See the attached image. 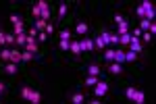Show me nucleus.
Masks as SVG:
<instances>
[{"label":"nucleus","instance_id":"7c9ffc66","mask_svg":"<svg viewBox=\"0 0 156 104\" xmlns=\"http://www.w3.org/2000/svg\"><path fill=\"white\" fill-rule=\"evenodd\" d=\"M31 56H34V54H31V52H27V50L21 52V60H31Z\"/></svg>","mask_w":156,"mask_h":104},{"label":"nucleus","instance_id":"dca6fc26","mask_svg":"<svg viewBox=\"0 0 156 104\" xmlns=\"http://www.w3.org/2000/svg\"><path fill=\"white\" fill-rule=\"evenodd\" d=\"M87 75H98V77H100V67H98V65H90V67H87Z\"/></svg>","mask_w":156,"mask_h":104},{"label":"nucleus","instance_id":"423d86ee","mask_svg":"<svg viewBox=\"0 0 156 104\" xmlns=\"http://www.w3.org/2000/svg\"><path fill=\"white\" fill-rule=\"evenodd\" d=\"M69 50H71L73 54H79V52H81V40H73V42H69Z\"/></svg>","mask_w":156,"mask_h":104},{"label":"nucleus","instance_id":"ddd939ff","mask_svg":"<svg viewBox=\"0 0 156 104\" xmlns=\"http://www.w3.org/2000/svg\"><path fill=\"white\" fill-rule=\"evenodd\" d=\"M4 71H6V73H17V63H11V60H9V63H6V65H4Z\"/></svg>","mask_w":156,"mask_h":104},{"label":"nucleus","instance_id":"0eeeda50","mask_svg":"<svg viewBox=\"0 0 156 104\" xmlns=\"http://www.w3.org/2000/svg\"><path fill=\"white\" fill-rule=\"evenodd\" d=\"M87 29H90V27H87V23H85V21H81V23H77V27H75V34H77V35H83V38H85Z\"/></svg>","mask_w":156,"mask_h":104},{"label":"nucleus","instance_id":"412c9836","mask_svg":"<svg viewBox=\"0 0 156 104\" xmlns=\"http://www.w3.org/2000/svg\"><path fill=\"white\" fill-rule=\"evenodd\" d=\"M29 96H31V88L25 85L23 90H21V98H23V100H29Z\"/></svg>","mask_w":156,"mask_h":104},{"label":"nucleus","instance_id":"393cba45","mask_svg":"<svg viewBox=\"0 0 156 104\" xmlns=\"http://www.w3.org/2000/svg\"><path fill=\"white\" fill-rule=\"evenodd\" d=\"M15 40H17L19 44H23V46H25V42H27V31H25V34H21V35H15Z\"/></svg>","mask_w":156,"mask_h":104},{"label":"nucleus","instance_id":"6e6552de","mask_svg":"<svg viewBox=\"0 0 156 104\" xmlns=\"http://www.w3.org/2000/svg\"><path fill=\"white\" fill-rule=\"evenodd\" d=\"M81 50H87V52H92V50H94V42H92L90 38H83V40H81Z\"/></svg>","mask_w":156,"mask_h":104},{"label":"nucleus","instance_id":"c85d7f7f","mask_svg":"<svg viewBox=\"0 0 156 104\" xmlns=\"http://www.w3.org/2000/svg\"><path fill=\"white\" fill-rule=\"evenodd\" d=\"M148 27H150V21H148V19H142V23H140V29H142V31H148Z\"/></svg>","mask_w":156,"mask_h":104},{"label":"nucleus","instance_id":"aec40b11","mask_svg":"<svg viewBox=\"0 0 156 104\" xmlns=\"http://www.w3.org/2000/svg\"><path fill=\"white\" fill-rule=\"evenodd\" d=\"M115 60L117 63H123L125 60V50H115Z\"/></svg>","mask_w":156,"mask_h":104},{"label":"nucleus","instance_id":"9d476101","mask_svg":"<svg viewBox=\"0 0 156 104\" xmlns=\"http://www.w3.org/2000/svg\"><path fill=\"white\" fill-rule=\"evenodd\" d=\"M117 34H119V35H123V34H129V23H127V21L119 23V29H117Z\"/></svg>","mask_w":156,"mask_h":104},{"label":"nucleus","instance_id":"5701e85b","mask_svg":"<svg viewBox=\"0 0 156 104\" xmlns=\"http://www.w3.org/2000/svg\"><path fill=\"white\" fill-rule=\"evenodd\" d=\"M67 15V2H60V6H58V17H65Z\"/></svg>","mask_w":156,"mask_h":104},{"label":"nucleus","instance_id":"20e7f679","mask_svg":"<svg viewBox=\"0 0 156 104\" xmlns=\"http://www.w3.org/2000/svg\"><path fill=\"white\" fill-rule=\"evenodd\" d=\"M108 71H110L112 75H121V73H123V67H121V63H117V60H112V63L108 65Z\"/></svg>","mask_w":156,"mask_h":104},{"label":"nucleus","instance_id":"c756f323","mask_svg":"<svg viewBox=\"0 0 156 104\" xmlns=\"http://www.w3.org/2000/svg\"><path fill=\"white\" fill-rule=\"evenodd\" d=\"M11 21H12V25H21V23H23L19 15H11Z\"/></svg>","mask_w":156,"mask_h":104},{"label":"nucleus","instance_id":"7ed1b4c3","mask_svg":"<svg viewBox=\"0 0 156 104\" xmlns=\"http://www.w3.org/2000/svg\"><path fill=\"white\" fill-rule=\"evenodd\" d=\"M129 46H131V52H142V42H140V38H135V35H131Z\"/></svg>","mask_w":156,"mask_h":104},{"label":"nucleus","instance_id":"bb28decb","mask_svg":"<svg viewBox=\"0 0 156 104\" xmlns=\"http://www.w3.org/2000/svg\"><path fill=\"white\" fill-rule=\"evenodd\" d=\"M135 58H137V52H131V50L125 52V60H135Z\"/></svg>","mask_w":156,"mask_h":104},{"label":"nucleus","instance_id":"a878e982","mask_svg":"<svg viewBox=\"0 0 156 104\" xmlns=\"http://www.w3.org/2000/svg\"><path fill=\"white\" fill-rule=\"evenodd\" d=\"M15 42V34H4V44H12Z\"/></svg>","mask_w":156,"mask_h":104},{"label":"nucleus","instance_id":"a211bd4d","mask_svg":"<svg viewBox=\"0 0 156 104\" xmlns=\"http://www.w3.org/2000/svg\"><path fill=\"white\" fill-rule=\"evenodd\" d=\"M104 58H106L108 63H112V60H115V50H112V48L104 50Z\"/></svg>","mask_w":156,"mask_h":104},{"label":"nucleus","instance_id":"2f4dec72","mask_svg":"<svg viewBox=\"0 0 156 104\" xmlns=\"http://www.w3.org/2000/svg\"><path fill=\"white\" fill-rule=\"evenodd\" d=\"M135 90H137V88H127V90H125V96H127V98L131 100V98H133V94H135Z\"/></svg>","mask_w":156,"mask_h":104},{"label":"nucleus","instance_id":"1a4fd4ad","mask_svg":"<svg viewBox=\"0 0 156 104\" xmlns=\"http://www.w3.org/2000/svg\"><path fill=\"white\" fill-rule=\"evenodd\" d=\"M29 102L40 104V102H42V94L37 92V90H31V96H29Z\"/></svg>","mask_w":156,"mask_h":104},{"label":"nucleus","instance_id":"473e14b6","mask_svg":"<svg viewBox=\"0 0 156 104\" xmlns=\"http://www.w3.org/2000/svg\"><path fill=\"white\" fill-rule=\"evenodd\" d=\"M44 31H46V34H52V31H54V25H52V23H50V21H48V23H46V27H44Z\"/></svg>","mask_w":156,"mask_h":104},{"label":"nucleus","instance_id":"39448f33","mask_svg":"<svg viewBox=\"0 0 156 104\" xmlns=\"http://www.w3.org/2000/svg\"><path fill=\"white\" fill-rule=\"evenodd\" d=\"M135 104H144L146 102V94H144V90H135V94H133V98H131Z\"/></svg>","mask_w":156,"mask_h":104},{"label":"nucleus","instance_id":"c9c22d12","mask_svg":"<svg viewBox=\"0 0 156 104\" xmlns=\"http://www.w3.org/2000/svg\"><path fill=\"white\" fill-rule=\"evenodd\" d=\"M60 48H62V50L67 52V50H69V42H65V40H60Z\"/></svg>","mask_w":156,"mask_h":104},{"label":"nucleus","instance_id":"b1692460","mask_svg":"<svg viewBox=\"0 0 156 104\" xmlns=\"http://www.w3.org/2000/svg\"><path fill=\"white\" fill-rule=\"evenodd\" d=\"M44 27H46V21H44V19H37L36 21V29L37 31H44Z\"/></svg>","mask_w":156,"mask_h":104},{"label":"nucleus","instance_id":"f257e3e1","mask_svg":"<svg viewBox=\"0 0 156 104\" xmlns=\"http://www.w3.org/2000/svg\"><path fill=\"white\" fill-rule=\"evenodd\" d=\"M106 92H108V83H106V81H98L96 85H94V94H96V98L106 96Z\"/></svg>","mask_w":156,"mask_h":104},{"label":"nucleus","instance_id":"cd10ccee","mask_svg":"<svg viewBox=\"0 0 156 104\" xmlns=\"http://www.w3.org/2000/svg\"><path fill=\"white\" fill-rule=\"evenodd\" d=\"M31 15L40 19V15H42V11H40V6H37V4H34V6H31Z\"/></svg>","mask_w":156,"mask_h":104},{"label":"nucleus","instance_id":"4c0bfd02","mask_svg":"<svg viewBox=\"0 0 156 104\" xmlns=\"http://www.w3.org/2000/svg\"><path fill=\"white\" fill-rule=\"evenodd\" d=\"M4 44V34H0V46Z\"/></svg>","mask_w":156,"mask_h":104},{"label":"nucleus","instance_id":"e433bc0d","mask_svg":"<svg viewBox=\"0 0 156 104\" xmlns=\"http://www.w3.org/2000/svg\"><path fill=\"white\" fill-rule=\"evenodd\" d=\"M115 21H117V23H123V21H125V17H123V15H115Z\"/></svg>","mask_w":156,"mask_h":104},{"label":"nucleus","instance_id":"9b49d317","mask_svg":"<svg viewBox=\"0 0 156 104\" xmlns=\"http://www.w3.org/2000/svg\"><path fill=\"white\" fill-rule=\"evenodd\" d=\"M83 100H85V98H83V94H81V92H77V94H73V96H71V102L73 104H81Z\"/></svg>","mask_w":156,"mask_h":104},{"label":"nucleus","instance_id":"58836bf2","mask_svg":"<svg viewBox=\"0 0 156 104\" xmlns=\"http://www.w3.org/2000/svg\"><path fill=\"white\" fill-rule=\"evenodd\" d=\"M4 92V83H2V81H0V94Z\"/></svg>","mask_w":156,"mask_h":104},{"label":"nucleus","instance_id":"4be33fe9","mask_svg":"<svg viewBox=\"0 0 156 104\" xmlns=\"http://www.w3.org/2000/svg\"><path fill=\"white\" fill-rule=\"evenodd\" d=\"M71 31H69V29H62V31H60V40H65V42H71Z\"/></svg>","mask_w":156,"mask_h":104},{"label":"nucleus","instance_id":"6ab92c4d","mask_svg":"<svg viewBox=\"0 0 156 104\" xmlns=\"http://www.w3.org/2000/svg\"><path fill=\"white\" fill-rule=\"evenodd\" d=\"M21 60V52L19 50H11V63H19Z\"/></svg>","mask_w":156,"mask_h":104},{"label":"nucleus","instance_id":"2eb2a0df","mask_svg":"<svg viewBox=\"0 0 156 104\" xmlns=\"http://www.w3.org/2000/svg\"><path fill=\"white\" fill-rule=\"evenodd\" d=\"M104 46H106V42L102 40V35H98L96 42H94V48H98V50H104Z\"/></svg>","mask_w":156,"mask_h":104},{"label":"nucleus","instance_id":"72a5a7b5","mask_svg":"<svg viewBox=\"0 0 156 104\" xmlns=\"http://www.w3.org/2000/svg\"><path fill=\"white\" fill-rule=\"evenodd\" d=\"M142 38H144V42H150L152 40V34L150 31H142Z\"/></svg>","mask_w":156,"mask_h":104},{"label":"nucleus","instance_id":"4468645a","mask_svg":"<svg viewBox=\"0 0 156 104\" xmlns=\"http://www.w3.org/2000/svg\"><path fill=\"white\" fill-rule=\"evenodd\" d=\"M129 42H131V34H123V35H119V44L127 46Z\"/></svg>","mask_w":156,"mask_h":104},{"label":"nucleus","instance_id":"f8f14e48","mask_svg":"<svg viewBox=\"0 0 156 104\" xmlns=\"http://www.w3.org/2000/svg\"><path fill=\"white\" fill-rule=\"evenodd\" d=\"M98 81H100L98 75H87V77H85V85H96Z\"/></svg>","mask_w":156,"mask_h":104},{"label":"nucleus","instance_id":"f3484780","mask_svg":"<svg viewBox=\"0 0 156 104\" xmlns=\"http://www.w3.org/2000/svg\"><path fill=\"white\" fill-rule=\"evenodd\" d=\"M0 58H2L4 63H9V60H11V50H9V48H4V50H0Z\"/></svg>","mask_w":156,"mask_h":104},{"label":"nucleus","instance_id":"f03ea898","mask_svg":"<svg viewBox=\"0 0 156 104\" xmlns=\"http://www.w3.org/2000/svg\"><path fill=\"white\" fill-rule=\"evenodd\" d=\"M25 50L27 52H37V42H36V38L34 35H27V42H25Z\"/></svg>","mask_w":156,"mask_h":104},{"label":"nucleus","instance_id":"f704fd0d","mask_svg":"<svg viewBox=\"0 0 156 104\" xmlns=\"http://www.w3.org/2000/svg\"><path fill=\"white\" fill-rule=\"evenodd\" d=\"M46 38H48V34H46V31H37V38H36V40H46Z\"/></svg>","mask_w":156,"mask_h":104}]
</instances>
